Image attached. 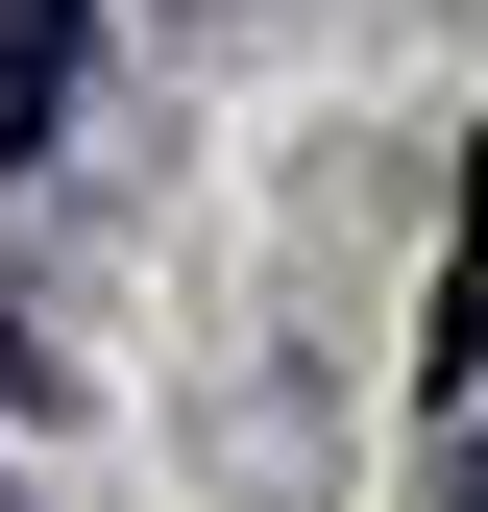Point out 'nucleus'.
I'll use <instances>...</instances> for the list:
<instances>
[{"label": "nucleus", "mask_w": 488, "mask_h": 512, "mask_svg": "<svg viewBox=\"0 0 488 512\" xmlns=\"http://www.w3.org/2000/svg\"><path fill=\"white\" fill-rule=\"evenodd\" d=\"M415 391H488V147H464V220H440V317H415Z\"/></svg>", "instance_id": "obj_1"}, {"label": "nucleus", "mask_w": 488, "mask_h": 512, "mask_svg": "<svg viewBox=\"0 0 488 512\" xmlns=\"http://www.w3.org/2000/svg\"><path fill=\"white\" fill-rule=\"evenodd\" d=\"M49 74H74V0H0V171L49 147Z\"/></svg>", "instance_id": "obj_2"}]
</instances>
